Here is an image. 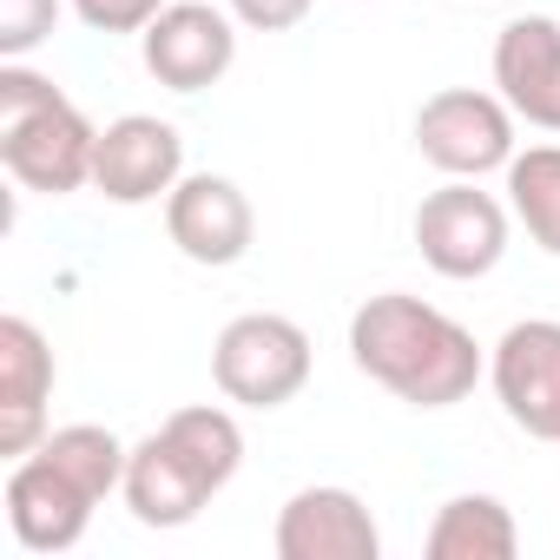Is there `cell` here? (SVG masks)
I'll list each match as a JSON object with an SVG mask.
<instances>
[{"mask_svg": "<svg viewBox=\"0 0 560 560\" xmlns=\"http://www.w3.org/2000/svg\"><path fill=\"white\" fill-rule=\"evenodd\" d=\"M277 560H376L383 553V527L363 508L357 488H298L277 514L270 534Z\"/></svg>", "mask_w": 560, "mask_h": 560, "instance_id": "12", "label": "cell"}, {"mask_svg": "<svg viewBox=\"0 0 560 560\" xmlns=\"http://www.w3.org/2000/svg\"><path fill=\"white\" fill-rule=\"evenodd\" d=\"M172 0H73V14L93 27V34H145Z\"/></svg>", "mask_w": 560, "mask_h": 560, "instance_id": "19", "label": "cell"}, {"mask_svg": "<svg viewBox=\"0 0 560 560\" xmlns=\"http://www.w3.org/2000/svg\"><path fill=\"white\" fill-rule=\"evenodd\" d=\"M165 237L178 244V257L224 270L250 250L257 237V211L244 198V185H231L224 172H185L165 198Z\"/></svg>", "mask_w": 560, "mask_h": 560, "instance_id": "10", "label": "cell"}, {"mask_svg": "<svg viewBox=\"0 0 560 560\" xmlns=\"http://www.w3.org/2000/svg\"><path fill=\"white\" fill-rule=\"evenodd\" d=\"M224 8H231V21L250 27V34H291V27L311 21L317 0H224Z\"/></svg>", "mask_w": 560, "mask_h": 560, "instance_id": "20", "label": "cell"}, {"mask_svg": "<svg viewBox=\"0 0 560 560\" xmlns=\"http://www.w3.org/2000/svg\"><path fill=\"white\" fill-rule=\"evenodd\" d=\"M488 383L521 435L560 442V324L553 317L508 324V337L488 357Z\"/></svg>", "mask_w": 560, "mask_h": 560, "instance_id": "8", "label": "cell"}, {"mask_svg": "<svg viewBox=\"0 0 560 560\" xmlns=\"http://www.w3.org/2000/svg\"><path fill=\"white\" fill-rule=\"evenodd\" d=\"M60 21V0H0V60H27Z\"/></svg>", "mask_w": 560, "mask_h": 560, "instance_id": "18", "label": "cell"}, {"mask_svg": "<svg viewBox=\"0 0 560 560\" xmlns=\"http://www.w3.org/2000/svg\"><path fill=\"white\" fill-rule=\"evenodd\" d=\"M494 86L514 106V119L560 132V21L514 14L494 34Z\"/></svg>", "mask_w": 560, "mask_h": 560, "instance_id": "14", "label": "cell"}, {"mask_svg": "<svg viewBox=\"0 0 560 560\" xmlns=\"http://www.w3.org/2000/svg\"><path fill=\"white\" fill-rule=\"evenodd\" d=\"M416 250L448 284H475L508 257V205L475 178H448L416 205Z\"/></svg>", "mask_w": 560, "mask_h": 560, "instance_id": "6", "label": "cell"}, {"mask_svg": "<svg viewBox=\"0 0 560 560\" xmlns=\"http://www.w3.org/2000/svg\"><path fill=\"white\" fill-rule=\"evenodd\" d=\"M145 73L172 93H205L231 73L237 60V21L211 0H172V8L139 34Z\"/></svg>", "mask_w": 560, "mask_h": 560, "instance_id": "7", "label": "cell"}, {"mask_svg": "<svg viewBox=\"0 0 560 560\" xmlns=\"http://www.w3.org/2000/svg\"><path fill=\"white\" fill-rule=\"evenodd\" d=\"M508 211L547 257H560V145H527L508 159Z\"/></svg>", "mask_w": 560, "mask_h": 560, "instance_id": "16", "label": "cell"}, {"mask_svg": "<svg viewBox=\"0 0 560 560\" xmlns=\"http://www.w3.org/2000/svg\"><path fill=\"white\" fill-rule=\"evenodd\" d=\"M422 547H429V560H514L521 553V527H514L508 501L455 494V501H442V514H435Z\"/></svg>", "mask_w": 560, "mask_h": 560, "instance_id": "15", "label": "cell"}, {"mask_svg": "<svg viewBox=\"0 0 560 560\" xmlns=\"http://www.w3.org/2000/svg\"><path fill=\"white\" fill-rule=\"evenodd\" d=\"M416 152L442 178H488L514 159V106L481 86H442L416 113Z\"/></svg>", "mask_w": 560, "mask_h": 560, "instance_id": "5", "label": "cell"}, {"mask_svg": "<svg viewBox=\"0 0 560 560\" xmlns=\"http://www.w3.org/2000/svg\"><path fill=\"white\" fill-rule=\"evenodd\" d=\"M73 481H86L100 501L113 494V488H126V442L113 435V429H100V422H67V429H47V442H40Z\"/></svg>", "mask_w": 560, "mask_h": 560, "instance_id": "17", "label": "cell"}, {"mask_svg": "<svg viewBox=\"0 0 560 560\" xmlns=\"http://www.w3.org/2000/svg\"><path fill=\"white\" fill-rule=\"evenodd\" d=\"M185 178V139L172 119L159 113H126L113 126H100V152H93V191L113 205H159L172 198V185Z\"/></svg>", "mask_w": 560, "mask_h": 560, "instance_id": "9", "label": "cell"}, {"mask_svg": "<svg viewBox=\"0 0 560 560\" xmlns=\"http://www.w3.org/2000/svg\"><path fill=\"white\" fill-rule=\"evenodd\" d=\"M350 363L409 409H455L488 370L481 343L409 291H383L350 317Z\"/></svg>", "mask_w": 560, "mask_h": 560, "instance_id": "1", "label": "cell"}, {"mask_svg": "<svg viewBox=\"0 0 560 560\" xmlns=\"http://www.w3.org/2000/svg\"><path fill=\"white\" fill-rule=\"evenodd\" d=\"M54 350L27 317H0V455L21 462L47 442V402H54Z\"/></svg>", "mask_w": 560, "mask_h": 560, "instance_id": "13", "label": "cell"}, {"mask_svg": "<svg viewBox=\"0 0 560 560\" xmlns=\"http://www.w3.org/2000/svg\"><path fill=\"white\" fill-rule=\"evenodd\" d=\"M93 508H100V494L86 481H73L47 448H27L8 468V527H14V540L27 553H67V547H80Z\"/></svg>", "mask_w": 560, "mask_h": 560, "instance_id": "11", "label": "cell"}, {"mask_svg": "<svg viewBox=\"0 0 560 560\" xmlns=\"http://www.w3.org/2000/svg\"><path fill=\"white\" fill-rule=\"evenodd\" d=\"M93 152H100V126L47 73L21 60L0 67V165L14 172L21 191L67 198L93 185Z\"/></svg>", "mask_w": 560, "mask_h": 560, "instance_id": "3", "label": "cell"}, {"mask_svg": "<svg viewBox=\"0 0 560 560\" xmlns=\"http://www.w3.org/2000/svg\"><path fill=\"white\" fill-rule=\"evenodd\" d=\"M211 383L237 409H284L311 383V330L277 311L231 317L211 343Z\"/></svg>", "mask_w": 560, "mask_h": 560, "instance_id": "4", "label": "cell"}, {"mask_svg": "<svg viewBox=\"0 0 560 560\" xmlns=\"http://www.w3.org/2000/svg\"><path fill=\"white\" fill-rule=\"evenodd\" d=\"M244 468V429L218 402L172 409L132 455H126V508L139 527H185L205 514L218 488Z\"/></svg>", "mask_w": 560, "mask_h": 560, "instance_id": "2", "label": "cell"}]
</instances>
